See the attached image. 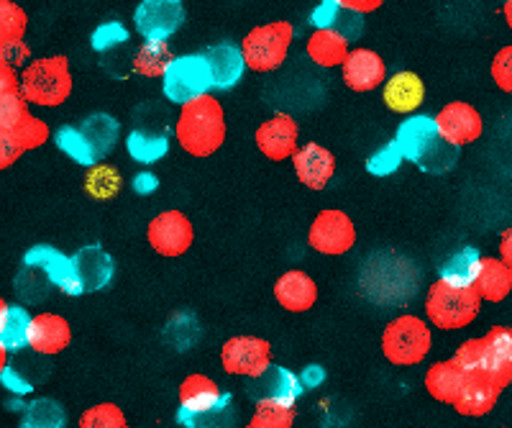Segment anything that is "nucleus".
I'll return each mask as SVG.
<instances>
[{
	"mask_svg": "<svg viewBox=\"0 0 512 428\" xmlns=\"http://www.w3.org/2000/svg\"><path fill=\"white\" fill-rule=\"evenodd\" d=\"M395 141L402 157L413 162L423 172H431V175L448 172L459 162V147L448 144L443 139L441 129H438L436 118L423 116V113L402 121L395 134Z\"/></svg>",
	"mask_w": 512,
	"mask_h": 428,
	"instance_id": "obj_1",
	"label": "nucleus"
},
{
	"mask_svg": "<svg viewBox=\"0 0 512 428\" xmlns=\"http://www.w3.org/2000/svg\"><path fill=\"white\" fill-rule=\"evenodd\" d=\"M175 139L192 157H210L226 141V113L213 95L182 106L175 121Z\"/></svg>",
	"mask_w": 512,
	"mask_h": 428,
	"instance_id": "obj_2",
	"label": "nucleus"
},
{
	"mask_svg": "<svg viewBox=\"0 0 512 428\" xmlns=\"http://www.w3.org/2000/svg\"><path fill=\"white\" fill-rule=\"evenodd\" d=\"M72 93V72L67 57H41L21 70V95L29 106L57 108Z\"/></svg>",
	"mask_w": 512,
	"mask_h": 428,
	"instance_id": "obj_3",
	"label": "nucleus"
},
{
	"mask_svg": "<svg viewBox=\"0 0 512 428\" xmlns=\"http://www.w3.org/2000/svg\"><path fill=\"white\" fill-rule=\"evenodd\" d=\"M482 308V295L477 288H454L436 280L425 295V316L441 331L466 329Z\"/></svg>",
	"mask_w": 512,
	"mask_h": 428,
	"instance_id": "obj_4",
	"label": "nucleus"
},
{
	"mask_svg": "<svg viewBox=\"0 0 512 428\" xmlns=\"http://www.w3.org/2000/svg\"><path fill=\"white\" fill-rule=\"evenodd\" d=\"M433 346L431 326L418 316H400L382 331V354L395 367H415Z\"/></svg>",
	"mask_w": 512,
	"mask_h": 428,
	"instance_id": "obj_5",
	"label": "nucleus"
},
{
	"mask_svg": "<svg viewBox=\"0 0 512 428\" xmlns=\"http://www.w3.org/2000/svg\"><path fill=\"white\" fill-rule=\"evenodd\" d=\"M210 88H213V70L203 52L175 57L162 77L164 98L180 108L205 98Z\"/></svg>",
	"mask_w": 512,
	"mask_h": 428,
	"instance_id": "obj_6",
	"label": "nucleus"
},
{
	"mask_svg": "<svg viewBox=\"0 0 512 428\" xmlns=\"http://www.w3.org/2000/svg\"><path fill=\"white\" fill-rule=\"evenodd\" d=\"M292 36H295V29H292L290 21H272V24L251 29L241 42L249 70L274 72L277 67L285 65Z\"/></svg>",
	"mask_w": 512,
	"mask_h": 428,
	"instance_id": "obj_7",
	"label": "nucleus"
},
{
	"mask_svg": "<svg viewBox=\"0 0 512 428\" xmlns=\"http://www.w3.org/2000/svg\"><path fill=\"white\" fill-rule=\"evenodd\" d=\"M185 18L182 0H141L134 11V26L144 42H167L182 29Z\"/></svg>",
	"mask_w": 512,
	"mask_h": 428,
	"instance_id": "obj_8",
	"label": "nucleus"
},
{
	"mask_svg": "<svg viewBox=\"0 0 512 428\" xmlns=\"http://www.w3.org/2000/svg\"><path fill=\"white\" fill-rule=\"evenodd\" d=\"M308 244L318 254L326 257H341V254L351 252L356 244V226L349 218V213L328 208L320 211L313 218L308 231Z\"/></svg>",
	"mask_w": 512,
	"mask_h": 428,
	"instance_id": "obj_9",
	"label": "nucleus"
},
{
	"mask_svg": "<svg viewBox=\"0 0 512 428\" xmlns=\"http://www.w3.org/2000/svg\"><path fill=\"white\" fill-rule=\"evenodd\" d=\"M303 390L305 385L300 375L280 367V364H272L264 375L251 377L246 382V395L256 405H277V408H295Z\"/></svg>",
	"mask_w": 512,
	"mask_h": 428,
	"instance_id": "obj_10",
	"label": "nucleus"
},
{
	"mask_svg": "<svg viewBox=\"0 0 512 428\" xmlns=\"http://www.w3.org/2000/svg\"><path fill=\"white\" fill-rule=\"evenodd\" d=\"M221 364L228 375L259 377L272 367V344L259 336H233L223 344Z\"/></svg>",
	"mask_w": 512,
	"mask_h": 428,
	"instance_id": "obj_11",
	"label": "nucleus"
},
{
	"mask_svg": "<svg viewBox=\"0 0 512 428\" xmlns=\"http://www.w3.org/2000/svg\"><path fill=\"white\" fill-rule=\"evenodd\" d=\"M146 241L159 257H182L195 241L192 221L182 211H162L146 226Z\"/></svg>",
	"mask_w": 512,
	"mask_h": 428,
	"instance_id": "obj_12",
	"label": "nucleus"
},
{
	"mask_svg": "<svg viewBox=\"0 0 512 428\" xmlns=\"http://www.w3.org/2000/svg\"><path fill=\"white\" fill-rule=\"evenodd\" d=\"M24 267H31V270H39L41 275L52 282L54 288L64 295H82L85 288H82V280L77 275L75 259L67 257L59 249L49 247V244H36L29 252L24 254Z\"/></svg>",
	"mask_w": 512,
	"mask_h": 428,
	"instance_id": "obj_13",
	"label": "nucleus"
},
{
	"mask_svg": "<svg viewBox=\"0 0 512 428\" xmlns=\"http://www.w3.org/2000/svg\"><path fill=\"white\" fill-rule=\"evenodd\" d=\"M297 139H300L297 121L287 113H277V116L267 118L254 134L256 149L272 162H285V159L295 157V152L300 149Z\"/></svg>",
	"mask_w": 512,
	"mask_h": 428,
	"instance_id": "obj_14",
	"label": "nucleus"
},
{
	"mask_svg": "<svg viewBox=\"0 0 512 428\" xmlns=\"http://www.w3.org/2000/svg\"><path fill=\"white\" fill-rule=\"evenodd\" d=\"M436 121L443 139L459 149L466 147V144H472V141H477L484 131L482 113L474 106H469V103H464V100L446 103V106L438 111Z\"/></svg>",
	"mask_w": 512,
	"mask_h": 428,
	"instance_id": "obj_15",
	"label": "nucleus"
},
{
	"mask_svg": "<svg viewBox=\"0 0 512 428\" xmlns=\"http://www.w3.org/2000/svg\"><path fill=\"white\" fill-rule=\"evenodd\" d=\"M341 77H344L346 88H351L354 93H369L387 83V67H384V59L372 49H351V54L341 65Z\"/></svg>",
	"mask_w": 512,
	"mask_h": 428,
	"instance_id": "obj_16",
	"label": "nucleus"
},
{
	"mask_svg": "<svg viewBox=\"0 0 512 428\" xmlns=\"http://www.w3.org/2000/svg\"><path fill=\"white\" fill-rule=\"evenodd\" d=\"M72 326L59 313H36L29 331V349L39 357H54L70 346Z\"/></svg>",
	"mask_w": 512,
	"mask_h": 428,
	"instance_id": "obj_17",
	"label": "nucleus"
},
{
	"mask_svg": "<svg viewBox=\"0 0 512 428\" xmlns=\"http://www.w3.org/2000/svg\"><path fill=\"white\" fill-rule=\"evenodd\" d=\"M292 167H295L297 180L303 182L305 188L323 190L336 175V157L320 144H305L292 157Z\"/></svg>",
	"mask_w": 512,
	"mask_h": 428,
	"instance_id": "obj_18",
	"label": "nucleus"
},
{
	"mask_svg": "<svg viewBox=\"0 0 512 428\" xmlns=\"http://www.w3.org/2000/svg\"><path fill=\"white\" fill-rule=\"evenodd\" d=\"M72 259H75L77 275H80L85 293H100L111 285L113 275H116V262L103 247H98V244L80 247L72 254Z\"/></svg>",
	"mask_w": 512,
	"mask_h": 428,
	"instance_id": "obj_19",
	"label": "nucleus"
},
{
	"mask_svg": "<svg viewBox=\"0 0 512 428\" xmlns=\"http://www.w3.org/2000/svg\"><path fill=\"white\" fill-rule=\"evenodd\" d=\"M502 390H505V387H502L492 375H487V372H474V375L466 377L464 393H461L459 403L454 405L456 413L469 418L487 416V413L497 405V400H500Z\"/></svg>",
	"mask_w": 512,
	"mask_h": 428,
	"instance_id": "obj_20",
	"label": "nucleus"
},
{
	"mask_svg": "<svg viewBox=\"0 0 512 428\" xmlns=\"http://www.w3.org/2000/svg\"><path fill=\"white\" fill-rule=\"evenodd\" d=\"M203 54L210 62V70H213V88L231 90L241 83V77H244L246 67H249L246 65L244 49L231 42H221L208 47Z\"/></svg>",
	"mask_w": 512,
	"mask_h": 428,
	"instance_id": "obj_21",
	"label": "nucleus"
},
{
	"mask_svg": "<svg viewBox=\"0 0 512 428\" xmlns=\"http://www.w3.org/2000/svg\"><path fill=\"white\" fill-rule=\"evenodd\" d=\"M274 298L290 313L310 311L318 300V285L303 270H290L274 282Z\"/></svg>",
	"mask_w": 512,
	"mask_h": 428,
	"instance_id": "obj_22",
	"label": "nucleus"
},
{
	"mask_svg": "<svg viewBox=\"0 0 512 428\" xmlns=\"http://www.w3.org/2000/svg\"><path fill=\"white\" fill-rule=\"evenodd\" d=\"M49 139V126L41 118L31 116L16 131H0V167L6 170L29 149H39Z\"/></svg>",
	"mask_w": 512,
	"mask_h": 428,
	"instance_id": "obj_23",
	"label": "nucleus"
},
{
	"mask_svg": "<svg viewBox=\"0 0 512 428\" xmlns=\"http://www.w3.org/2000/svg\"><path fill=\"white\" fill-rule=\"evenodd\" d=\"M484 341V372L495 377L502 387L512 382V329L495 326L482 336Z\"/></svg>",
	"mask_w": 512,
	"mask_h": 428,
	"instance_id": "obj_24",
	"label": "nucleus"
},
{
	"mask_svg": "<svg viewBox=\"0 0 512 428\" xmlns=\"http://www.w3.org/2000/svg\"><path fill=\"white\" fill-rule=\"evenodd\" d=\"M382 98L384 106L390 108L392 113H413L423 106L425 85L420 80V75H415V72H395L392 77H387Z\"/></svg>",
	"mask_w": 512,
	"mask_h": 428,
	"instance_id": "obj_25",
	"label": "nucleus"
},
{
	"mask_svg": "<svg viewBox=\"0 0 512 428\" xmlns=\"http://www.w3.org/2000/svg\"><path fill=\"white\" fill-rule=\"evenodd\" d=\"M466 372L456 359H446V362H436L431 370L425 372V390L436 398L438 403L456 405L461 393L466 387Z\"/></svg>",
	"mask_w": 512,
	"mask_h": 428,
	"instance_id": "obj_26",
	"label": "nucleus"
},
{
	"mask_svg": "<svg viewBox=\"0 0 512 428\" xmlns=\"http://www.w3.org/2000/svg\"><path fill=\"white\" fill-rule=\"evenodd\" d=\"M31 321H34V316L26 311L24 305L3 300L0 303V352H24L26 346H29Z\"/></svg>",
	"mask_w": 512,
	"mask_h": 428,
	"instance_id": "obj_27",
	"label": "nucleus"
},
{
	"mask_svg": "<svg viewBox=\"0 0 512 428\" xmlns=\"http://www.w3.org/2000/svg\"><path fill=\"white\" fill-rule=\"evenodd\" d=\"M231 393H223L216 382L205 375H190L182 380L180 390H177V400H180V411L185 413H205L210 408H218L223 400Z\"/></svg>",
	"mask_w": 512,
	"mask_h": 428,
	"instance_id": "obj_28",
	"label": "nucleus"
},
{
	"mask_svg": "<svg viewBox=\"0 0 512 428\" xmlns=\"http://www.w3.org/2000/svg\"><path fill=\"white\" fill-rule=\"evenodd\" d=\"M305 52L313 59L318 67H338L344 65L346 57L351 54L349 39H346L341 31L333 29H315L310 34L308 44H305Z\"/></svg>",
	"mask_w": 512,
	"mask_h": 428,
	"instance_id": "obj_29",
	"label": "nucleus"
},
{
	"mask_svg": "<svg viewBox=\"0 0 512 428\" xmlns=\"http://www.w3.org/2000/svg\"><path fill=\"white\" fill-rule=\"evenodd\" d=\"M484 257L474 247H464L446 259L438 267V280L454 285V288H474L482 272Z\"/></svg>",
	"mask_w": 512,
	"mask_h": 428,
	"instance_id": "obj_30",
	"label": "nucleus"
},
{
	"mask_svg": "<svg viewBox=\"0 0 512 428\" xmlns=\"http://www.w3.org/2000/svg\"><path fill=\"white\" fill-rule=\"evenodd\" d=\"M474 288L487 303H502L512 293V267H507L500 257H484Z\"/></svg>",
	"mask_w": 512,
	"mask_h": 428,
	"instance_id": "obj_31",
	"label": "nucleus"
},
{
	"mask_svg": "<svg viewBox=\"0 0 512 428\" xmlns=\"http://www.w3.org/2000/svg\"><path fill=\"white\" fill-rule=\"evenodd\" d=\"M126 152L139 165H154L167 157L169 139L164 131L157 129H134L126 136Z\"/></svg>",
	"mask_w": 512,
	"mask_h": 428,
	"instance_id": "obj_32",
	"label": "nucleus"
},
{
	"mask_svg": "<svg viewBox=\"0 0 512 428\" xmlns=\"http://www.w3.org/2000/svg\"><path fill=\"white\" fill-rule=\"evenodd\" d=\"M80 129L82 134L88 136L90 144H93L98 159L108 157L113 152V147H116L118 136H121V124H118L111 113H93V116L82 121Z\"/></svg>",
	"mask_w": 512,
	"mask_h": 428,
	"instance_id": "obj_33",
	"label": "nucleus"
},
{
	"mask_svg": "<svg viewBox=\"0 0 512 428\" xmlns=\"http://www.w3.org/2000/svg\"><path fill=\"white\" fill-rule=\"evenodd\" d=\"M54 144L59 147V152H64L72 162L82 167H95L100 165L98 154H95L93 144L88 141V136L82 134L80 126H62V129L54 131Z\"/></svg>",
	"mask_w": 512,
	"mask_h": 428,
	"instance_id": "obj_34",
	"label": "nucleus"
},
{
	"mask_svg": "<svg viewBox=\"0 0 512 428\" xmlns=\"http://www.w3.org/2000/svg\"><path fill=\"white\" fill-rule=\"evenodd\" d=\"M21 428H67V411L54 398H36L24 405Z\"/></svg>",
	"mask_w": 512,
	"mask_h": 428,
	"instance_id": "obj_35",
	"label": "nucleus"
},
{
	"mask_svg": "<svg viewBox=\"0 0 512 428\" xmlns=\"http://www.w3.org/2000/svg\"><path fill=\"white\" fill-rule=\"evenodd\" d=\"M172 62H175V57L169 52L167 42H144L134 52L131 67L144 77H164Z\"/></svg>",
	"mask_w": 512,
	"mask_h": 428,
	"instance_id": "obj_36",
	"label": "nucleus"
},
{
	"mask_svg": "<svg viewBox=\"0 0 512 428\" xmlns=\"http://www.w3.org/2000/svg\"><path fill=\"white\" fill-rule=\"evenodd\" d=\"M236 418H239V413L233 408V395H228L218 408H210L205 413L177 411V423L185 428H233Z\"/></svg>",
	"mask_w": 512,
	"mask_h": 428,
	"instance_id": "obj_37",
	"label": "nucleus"
},
{
	"mask_svg": "<svg viewBox=\"0 0 512 428\" xmlns=\"http://www.w3.org/2000/svg\"><path fill=\"white\" fill-rule=\"evenodd\" d=\"M123 177L116 167L111 165H95L90 167L88 177H85V193L95 200H111L121 193Z\"/></svg>",
	"mask_w": 512,
	"mask_h": 428,
	"instance_id": "obj_38",
	"label": "nucleus"
},
{
	"mask_svg": "<svg viewBox=\"0 0 512 428\" xmlns=\"http://www.w3.org/2000/svg\"><path fill=\"white\" fill-rule=\"evenodd\" d=\"M26 26H29V18L24 8L11 0H0V44L24 42Z\"/></svg>",
	"mask_w": 512,
	"mask_h": 428,
	"instance_id": "obj_39",
	"label": "nucleus"
},
{
	"mask_svg": "<svg viewBox=\"0 0 512 428\" xmlns=\"http://www.w3.org/2000/svg\"><path fill=\"white\" fill-rule=\"evenodd\" d=\"M77 428H128V423L116 403H98L82 413Z\"/></svg>",
	"mask_w": 512,
	"mask_h": 428,
	"instance_id": "obj_40",
	"label": "nucleus"
},
{
	"mask_svg": "<svg viewBox=\"0 0 512 428\" xmlns=\"http://www.w3.org/2000/svg\"><path fill=\"white\" fill-rule=\"evenodd\" d=\"M31 118L29 103L21 93L0 95V131H16Z\"/></svg>",
	"mask_w": 512,
	"mask_h": 428,
	"instance_id": "obj_41",
	"label": "nucleus"
},
{
	"mask_svg": "<svg viewBox=\"0 0 512 428\" xmlns=\"http://www.w3.org/2000/svg\"><path fill=\"white\" fill-rule=\"evenodd\" d=\"M128 39H131V34H128V29L121 21H105V24H100L98 29L90 34V47L98 54H108L116 52L118 47H123Z\"/></svg>",
	"mask_w": 512,
	"mask_h": 428,
	"instance_id": "obj_42",
	"label": "nucleus"
},
{
	"mask_svg": "<svg viewBox=\"0 0 512 428\" xmlns=\"http://www.w3.org/2000/svg\"><path fill=\"white\" fill-rule=\"evenodd\" d=\"M49 285H52V282L41 275L39 270H31V267H24V270L16 275V293L31 305L41 303V300L47 298Z\"/></svg>",
	"mask_w": 512,
	"mask_h": 428,
	"instance_id": "obj_43",
	"label": "nucleus"
},
{
	"mask_svg": "<svg viewBox=\"0 0 512 428\" xmlns=\"http://www.w3.org/2000/svg\"><path fill=\"white\" fill-rule=\"evenodd\" d=\"M295 408H277V405H256V413L244 428H292Z\"/></svg>",
	"mask_w": 512,
	"mask_h": 428,
	"instance_id": "obj_44",
	"label": "nucleus"
},
{
	"mask_svg": "<svg viewBox=\"0 0 512 428\" xmlns=\"http://www.w3.org/2000/svg\"><path fill=\"white\" fill-rule=\"evenodd\" d=\"M402 162H405V157H402L397 141H390V144H384L382 149H377V152L367 159V170L377 177H387L395 175V172L400 170Z\"/></svg>",
	"mask_w": 512,
	"mask_h": 428,
	"instance_id": "obj_45",
	"label": "nucleus"
},
{
	"mask_svg": "<svg viewBox=\"0 0 512 428\" xmlns=\"http://www.w3.org/2000/svg\"><path fill=\"white\" fill-rule=\"evenodd\" d=\"M456 362L464 367L466 375H474V372H484V341L482 339H469L456 349L454 354Z\"/></svg>",
	"mask_w": 512,
	"mask_h": 428,
	"instance_id": "obj_46",
	"label": "nucleus"
},
{
	"mask_svg": "<svg viewBox=\"0 0 512 428\" xmlns=\"http://www.w3.org/2000/svg\"><path fill=\"white\" fill-rule=\"evenodd\" d=\"M489 72H492V80H495L497 88H500L502 93L512 95V44H507V47H502L500 52L495 54Z\"/></svg>",
	"mask_w": 512,
	"mask_h": 428,
	"instance_id": "obj_47",
	"label": "nucleus"
},
{
	"mask_svg": "<svg viewBox=\"0 0 512 428\" xmlns=\"http://www.w3.org/2000/svg\"><path fill=\"white\" fill-rule=\"evenodd\" d=\"M346 8H341L336 3V0H320L318 6H315V11L310 13V24L315 26V29H333L336 31L338 21H341V16H344Z\"/></svg>",
	"mask_w": 512,
	"mask_h": 428,
	"instance_id": "obj_48",
	"label": "nucleus"
},
{
	"mask_svg": "<svg viewBox=\"0 0 512 428\" xmlns=\"http://www.w3.org/2000/svg\"><path fill=\"white\" fill-rule=\"evenodd\" d=\"M0 57H3V65H11L16 70L18 65H24L26 59H29V49H26L24 42L0 44Z\"/></svg>",
	"mask_w": 512,
	"mask_h": 428,
	"instance_id": "obj_49",
	"label": "nucleus"
},
{
	"mask_svg": "<svg viewBox=\"0 0 512 428\" xmlns=\"http://www.w3.org/2000/svg\"><path fill=\"white\" fill-rule=\"evenodd\" d=\"M3 93H21V75H16L11 65L0 62V95Z\"/></svg>",
	"mask_w": 512,
	"mask_h": 428,
	"instance_id": "obj_50",
	"label": "nucleus"
},
{
	"mask_svg": "<svg viewBox=\"0 0 512 428\" xmlns=\"http://www.w3.org/2000/svg\"><path fill=\"white\" fill-rule=\"evenodd\" d=\"M131 188H134L136 195H152L159 188V180L152 172H139L134 177V182H131Z\"/></svg>",
	"mask_w": 512,
	"mask_h": 428,
	"instance_id": "obj_51",
	"label": "nucleus"
},
{
	"mask_svg": "<svg viewBox=\"0 0 512 428\" xmlns=\"http://www.w3.org/2000/svg\"><path fill=\"white\" fill-rule=\"evenodd\" d=\"M338 6L346 8V11H354V13H372L382 6V0H336Z\"/></svg>",
	"mask_w": 512,
	"mask_h": 428,
	"instance_id": "obj_52",
	"label": "nucleus"
},
{
	"mask_svg": "<svg viewBox=\"0 0 512 428\" xmlns=\"http://www.w3.org/2000/svg\"><path fill=\"white\" fill-rule=\"evenodd\" d=\"M300 380H303L305 387H318L320 382L326 380V370L320 364H308L303 372H300Z\"/></svg>",
	"mask_w": 512,
	"mask_h": 428,
	"instance_id": "obj_53",
	"label": "nucleus"
},
{
	"mask_svg": "<svg viewBox=\"0 0 512 428\" xmlns=\"http://www.w3.org/2000/svg\"><path fill=\"white\" fill-rule=\"evenodd\" d=\"M497 247H500V259H502V262H505L507 267H512V226H510V229L502 231L500 244H497Z\"/></svg>",
	"mask_w": 512,
	"mask_h": 428,
	"instance_id": "obj_54",
	"label": "nucleus"
},
{
	"mask_svg": "<svg viewBox=\"0 0 512 428\" xmlns=\"http://www.w3.org/2000/svg\"><path fill=\"white\" fill-rule=\"evenodd\" d=\"M502 16H505L507 26L512 29V0H505V6H502Z\"/></svg>",
	"mask_w": 512,
	"mask_h": 428,
	"instance_id": "obj_55",
	"label": "nucleus"
}]
</instances>
